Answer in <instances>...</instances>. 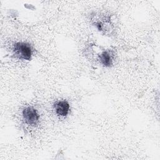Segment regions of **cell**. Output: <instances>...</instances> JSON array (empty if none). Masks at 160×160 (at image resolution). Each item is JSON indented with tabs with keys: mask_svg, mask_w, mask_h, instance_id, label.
<instances>
[{
	"mask_svg": "<svg viewBox=\"0 0 160 160\" xmlns=\"http://www.w3.org/2000/svg\"><path fill=\"white\" fill-rule=\"evenodd\" d=\"M101 64L106 66L109 67L112 64V57L109 51H104L101 53L99 56Z\"/></svg>",
	"mask_w": 160,
	"mask_h": 160,
	"instance_id": "cell-4",
	"label": "cell"
},
{
	"mask_svg": "<svg viewBox=\"0 0 160 160\" xmlns=\"http://www.w3.org/2000/svg\"><path fill=\"white\" fill-rule=\"evenodd\" d=\"M54 108L56 111V113L61 117L66 116L70 109V106L69 102L66 100L58 101L54 103Z\"/></svg>",
	"mask_w": 160,
	"mask_h": 160,
	"instance_id": "cell-3",
	"label": "cell"
},
{
	"mask_svg": "<svg viewBox=\"0 0 160 160\" xmlns=\"http://www.w3.org/2000/svg\"><path fill=\"white\" fill-rule=\"evenodd\" d=\"M22 117L25 122L32 126H35L38 124L39 120V114L37 110L32 106H28L23 109Z\"/></svg>",
	"mask_w": 160,
	"mask_h": 160,
	"instance_id": "cell-2",
	"label": "cell"
},
{
	"mask_svg": "<svg viewBox=\"0 0 160 160\" xmlns=\"http://www.w3.org/2000/svg\"><path fill=\"white\" fill-rule=\"evenodd\" d=\"M13 52L18 58L29 61L31 59L32 51L29 44L24 42H18L14 45Z\"/></svg>",
	"mask_w": 160,
	"mask_h": 160,
	"instance_id": "cell-1",
	"label": "cell"
}]
</instances>
